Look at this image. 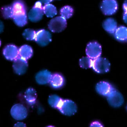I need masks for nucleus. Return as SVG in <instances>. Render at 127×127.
<instances>
[{
	"mask_svg": "<svg viewBox=\"0 0 127 127\" xmlns=\"http://www.w3.org/2000/svg\"><path fill=\"white\" fill-rule=\"evenodd\" d=\"M13 15L12 19L16 25L22 27L27 23V16L25 4L21 0H18L12 6Z\"/></svg>",
	"mask_w": 127,
	"mask_h": 127,
	"instance_id": "f257e3e1",
	"label": "nucleus"
},
{
	"mask_svg": "<svg viewBox=\"0 0 127 127\" xmlns=\"http://www.w3.org/2000/svg\"><path fill=\"white\" fill-rule=\"evenodd\" d=\"M44 12L42 4L40 1L36 2L32 8L28 13V18L32 22H36L40 20L42 18Z\"/></svg>",
	"mask_w": 127,
	"mask_h": 127,
	"instance_id": "f03ea898",
	"label": "nucleus"
},
{
	"mask_svg": "<svg viewBox=\"0 0 127 127\" xmlns=\"http://www.w3.org/2000/svg\"><path fill=\"white\" fill-rule=\"evenodd\" d=\"M66 25V19L60 16L52 19L49 23L48 27L53 32H60L65 29Z\"/></svg>",
	"mask_w": 127,
	"mask_h": 127,
	"instance_id": "7ed1b4c3",
	"label": "nucleus"
},
{
	"mask_svg": "<svg viewBox=\"0 0 127 127\" xmlns=\"http://www.w3.org/2000/svg\"><path fill=\"white\" fill-rule=\"evenodd\" d=\"M58 110L60 112L66 116L74 115L77 111V106L74 102L70 100H63Z\"/></svg>",
	"mask_w": 127,
	"mask_h": 127,
	"instance_id": "20e7f679",
	"label": "nucleus"
},
{
	"mask_svg": "<svg viewBox=\"0 0 127 127\" xmlns=\"http://www.w3.org/2000/svg\"><path fill=\"white\" fill-rule=\"evenodd\" d=\"M92 67L97 73H106L110 70V64L106 58L99 57L94 60Z\"/></svg>",
	"mask_w": 127,
	"mask_h": 127,
	"instance_id": "39448f33",
	"label": "nucleus"
},
{
	"mask_svg": "<svg viewBox=\"0 0 127 127\" xmlns=\"http://www.w3.org/2000/svg\"><path fill=\"white\" fill-rule=\"evenodd\" d=\"M87 55L92 60L100 57L102 53L101 46L97 42H92L87 45L86 49Z\"/></svg>",
	"mask_w": 127,
	"mask_h": 127,
	"instance_id": "423d86ee",
	"label": "nucleus"
},
{
	"mask_svg": "<svg viewBox=\"0 0 127 127\" xmlns=\"http://www.w3.org/2000/svg\"><path fill=\"white\" fill-rule=\"evenodd\" d=\"M10 113L13 118L17 121L24 120L28 116L27 109L23 105L20 104L13 106Z\"/></svg>",
	"mask_w": 127,
	"mask_h": 127,
	"instance_id": "0eeeda50",
	"label": "nucleus"
},
{
	"mask_svg": "<svg viewBox=\"0 0 127 127\" xmlns=\"http://www.w3.org/2000/svg\"><path fill=\"white\" fill-rule=\"evenodd\" d=\"M100 8L103 13L106 15L114 14L118 9V4L116 0H104Z\"/></svg>",
	"mask_w": 127,
	"mask_h": 127,
	"instance_id": "6e6552de",
	"label": "nucleus"
},
{
	"mask_svg": "<svg viewBox=\"0 0 127 127\" xmlns=\"http://www.w3.org/2000/svg\"><path fill=\"white\" fill-rule=\"evenodd\" d=\"M34 40L39 45L44 47L51 41V35L48 31L44 30H40L36 32Z\"/></svg>",
	"mask_w": 127,
	"mask_h": 127,
	"instance_id": "1a4fd4ad",
	"label": "nucleus"
},
{
	"mask_svg": "<svg viewBox=\"0 0 127 127\" xmlns=\"http://www.w3.org/2000/svg\"><path fill=\"white\" fill-rule=\"evenodd\" d=\"M107 99L109 104L114 108L120 107L124 102L123 95L116 89L107 96Z\"/></svg>",
	"mask_w": 127,
	"mask_h": 127,
	"instance_id": "9d476101",
	"label": "nucleus"
},
{
	"mask_svg": "<svg viewBox=\"0 0 127 127\" xmlns=\"http://www.w3.org/2000/svg\"><path fill=\"white\" fill-rule=\"evenodd\" d=\"M13 67L15 73L19 75L24 74L27 70L28 63L27 60L19 57L14 60Z\"/></svg>",
	"mask_w": 127,
	"mask_h": 127,
	"instance_id": "9b49d317",
	"label": "nucleus"
},
{
	"mask_svg": "<svg viewBox=\"0 0 127 127\" xmlns=\"http://www.w3.org/2000/svg\"><path fill=\"white\" fill-rule=\"evenodd\" d=\"M96 89L99 94L107 97L115 89L109 83L101 81L97 84Z\"/></svg>",
	"mask_w": 127,
	"mask_h": 127,
	"instance_id": "f8f14e48",
	"label": "nucleus"
},
{
	"mask_svg": "<svg viewBox=\"0 0 127 127\" xmlns=\"http://www.w3.org/2000/svg\"><path fill=\"white\" fill-rule=\"evenodd\" d=\"M3 54L7 60H15L19 57V49L15 45H9L6 46L4 49Z\"/></svg>",
	"mask_w": 127,
	"mask_h": 127,
	"instance_id": "ddd939ff",
	"label": "nucleus"
},
{
	"mask_svg": "<svg viewBox=\"0 0 127 127\" xmlns=\"http://www.w3.org/2000/svg\"><path fill=\"white\" fill-rule=\"evenodd\" d=\"M51 72L47 70H43L39 72L36 75L35 79L39 85H46L50 83L52 76Z\"/></svg>",
	"mask_w": 127,
	"mask_h": 127,
	"instance_id": "4468645a",
	"label": "nucleus"
},
{
	"mask_svg": "<svg viewBox=\"0 0 127 127\" xmlns=\"http://www.w3.org/2000/svg\"><path fill=\"white\" fill-rule=\"evenodd\" d=\"M64 79L63 76L59 74H54L52 75L50 85L54 89L60 88L64 86Z\"/></svg>",
	"mask_w": 127,
	"mask_h": 127,
	"instance_id": "2eb2a0df",
	"label": "nucleus"
},
{
	"mask_svg": "<svg viewBox=\"0 0 127 127\" xmlns=\"http://www.w3.org/2000/svg\"><path fill=\"white\" fill-rule=\"evenodd\" d=\"M104 29L110 34H114L117 28V22L112 18H109L104 22L103 24Z\"/></svg>",
	"mask_w": 127,
	"mask_h": 127,
	"instance_id": "dca6fc26",
	"label": "nucleus"
},
{
	"mask_svg": "<svg viewBox=\"0 0 127 127\" xmlns=\"http://www.w3.org/2000/svg\"><path fill=\"white\" fill-rule=\"evenodd\" d=\"M33 51L30 46L24 45L19 49V57L28 60L32 56Z\"/></svg>",
	"mask_w": 127,
	"mask_h": 127,
	"instance_id": "f3484780",
	"label": "nucleus"
},
{
	"mask_svg": "<svg viewBox=\"0 0 127 127\" xmlns=\"http://www.w3.org/2000/svg\"><path fill=\"white\" fill-rule=\"evenodd\" d=\"M37 96L36 90L32 88H29L27 89L24 95V98L26 101L31 105L34 104L35 103Z\"/></svg>",
	"mask_w": 127,
	"mask_h": 127,
	"instance_id": "a211bd4d",
	"label": "nucleus"
},
{
	"mask_svg": "<svg viewBox=\"0 0 127 127\" xmlns=\"http://www.w3.org/2000/svg\"><path fill=\"white\" fill-rule=\"evenodd\" d=\"M115 38L119 41H127V28L121 26L117 28L114 33Z\"/></svg>",
	"mask_w": 127,
	"mask_h": 127,
	"instance_id": "6ab92c4d",
	"label": "nucleus"
},
{
	"mask_svg": "<svg viewBox=\"0 0 127 127\" xmlns=\"http://www.w3.org/2000/svg\"><path fill=\"white\" fill-rule=\"evenodd\" d=\"M63 100V99L58 96L53 95L49 96L48 99V102L52 107L58 109Z\"/></svg>",
	"mask_w": 127,
	"mask_h": 127,
	"instance_id": "aec40b11",
	"label": "nucleus"
},
{
	"mask_svg": "<svg viewBox=\"0 0 127 127\" xmlns=\"http://www.w3.org/2000/svg\"><path fill=\"white\" fill-rule=\"evenodd\" d=\"M44 13L48 17L52 18L57 14L56 7L51 4L45 5L43 6Z\"/></svg>",
	"mask_w": 127,
	"mask_h": 127,
	"instance_id": "412c9836",
	"label": "nucleus"
},
{
	"mask_svg": "<svg viewBox=\"0 0 127 127\" xmlns=\"http://www.w3.org/2000/svg\"><path fill=\"white\" fill-rule=\"evenodd\" d=\"M94 60L88 56L82 58L79 60V65L84 69H88L92 67Z\"/></svg>",
	"mask_w": 127,
	"mask_h": 127,
	"instance_id": "4be33fe9",
	"label": "nucleus"
},
{
	"mask_svg": "<svg viewBox=\"0 0 127 127\" xmlns=\"http://www.w3.org/2000/svg\"><path fill=\"white\" fill-rule=\"evenodd\" d=\"M74 10L73 8L70 6H66L64 7L60 10L61 16L66 19L71 17L73 15Z\"/></svg>",
	"mask_w": 127,
	"mask_h": 127,
	"instance_id": "5701e85b",
	"label": "nucleus"
},
{
	"mask_svg": "<svg viewBox=\"0 0 127 127\" xmlns=\"http://www.w3.org/2000/svg\"><path fill=\"white\" fill-rule=\"evenodd\" d=\"M36 32L31 29H26L23 33V36L28 40H35Z\"/></svg>",
	"mask_w": 127,
	"mask_h": 127,
	"instance_id": "b1692460",
	"label": "nucleus"
},
{
	"mask_svg": "<svg viewBox=\"0 0 127 127\" xmlns=\"http://www.w3.org/2000/svg\"><path fill=\"white\" fill-rule=\"evenodd\" d=\"M2 15L5 19L12 18L13 15V9L11 6H7L2 9Z\"/></svg>",
	"mask_w": 127,
	"mask_h": 127,
	"instance_id": "393cba45",
	"label": "nucleus"
},
{
	"mask_svg": "<svg viewBox=\"0 0 127 127\" xmlns=\"http://www.w3.org/2000/svg\"><path fill=\"white\" fill-rule=\"evenodd\" d=\"M91 127H103L102 124L97 121L94 122L90 125Z\"/></svg>",
	"mask_w": 127,
	"mask_h": 127,
	"instance_id": "a878e982",
	"label": "nucleus"
},
{
	"mask_svg": "<svg viewBox=\"0 0 127 127\" xmlns=\"http://www.w3.org/2000/svg\"><path fill=\"white\" fill-rule=\"evenodd\" d=\"M123 9L124 12H127V0H125L123 4Z\"/></svg>",
	"mask_w": 127,
	"mask_h": 127,
	"instance_id": "bb28decb",
	"label": "nucleus"
},
{
	"mask_svg": "<svg viewBox=\"0 0 127 127\" xmlns=\"http://www.w3.org/2000/svg\"><path fill=\"white\" fill-rule=\"evenodd\" d=\"M14 126L15 127H26V124L24 123L18 122L15 124Z\"/></svg>",
	"mask_w": 127,
	"mask_h": 127,
	"instance_id": "cd10ccee",
	"label": "nucleus"
},
{
	"mask_svg": "<svg viewBox=\"0 0 127 127\" xmlns=\"http://www.w3.org/2000/svg\"><path fill=\"white\" fill-rule=\"evenodd\" d=\"M53 0H40V1L41 2L42 4L45 5L49 4Z\"/></svg>",
	"mask_w": 127,
	"mask_h": 127,
	"instance_id": "c85d7f7f",
	"label": "nucleus"
},
{
	"mask_svg": "<svg viewBox=\"0 0 127 127\" xmlns=\"http://www.w3.org/2000/svg\"><path fill=\"white\" fill-rule=\"evenodd\" d=\"M123 20L124 22L127 24V12H124L123 15Z\"/></svg>",
	"mask_w": 127,
	"mask_h": 127,
	"instance_id": "c756f323",
	"label": "nucleus"
},
{
	"mask_svg": "<svg viewBox=\"0 0 127 127\" xmlns=\"http://www.w3.org/2000/svg\"><path fill=\"white\" fill-rule=\"evenodd\" d=\"M126 108H127V107H126Z\"/></svg>",
	"mask_w": 127,
	"mask_h": 127,
	"instance_id": "7c9ffc66",
	"label": "nucleus"
}]
</instances>
